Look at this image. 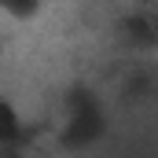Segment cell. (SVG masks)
<instances>
[{"mask_svg":"<svg viewBox=\"0 0 158 158\" xmlns=\"http://www.w3.org/2000/svg\"><path fill=\"white\" fill-rule=\"evenodd\" d=\"M19 140H22V118L7 99H0V147H15Z\"/></svg>","mask_w":158,"mask_h":158,"instance_id":"cell-2","label":"cell"},{"mask_svg":"<svg viewBox=\"0 0 158 158\" xmlns=\"http://www.w3.org/2000/svg\"><path fill=\"white\" fill-rule=\"evenodd\" d=\"M96 136H99V114H96L92 103L81 99V107L74 110V118H70V129L63 132V143H66V147H85V143H92Z\"/></svg>","mask_w":158,"mask_h":158,"instance_id":"cell-1","label":"cell"}]
</instances>
